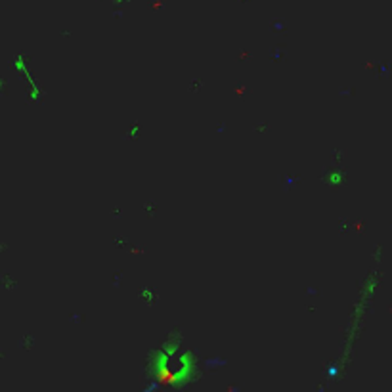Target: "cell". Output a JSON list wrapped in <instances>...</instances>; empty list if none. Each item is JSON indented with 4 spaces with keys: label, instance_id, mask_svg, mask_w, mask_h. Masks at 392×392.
<instances>
[{
    "label": "cell",
    "instance_id": "6da1fadb",
    "mask_svg": "<svg viewBox=\"0 0 392 392\" xmlns=\"http://www.w3.org/2000/svg\"><path fill=\"white\" fill-rule=\"evenodd\" d=\"M14 71L17 75L22 77L23 83H25V91H27V98L33 100L37 104L38 100L42 98V88L38 86L37 77L33 75V69H29V61L23 58L22 54H17V58H14L12 61Z\"/></svg>",
    "mask_w": 392,
    "mask_h": 392
}]
</instances>
